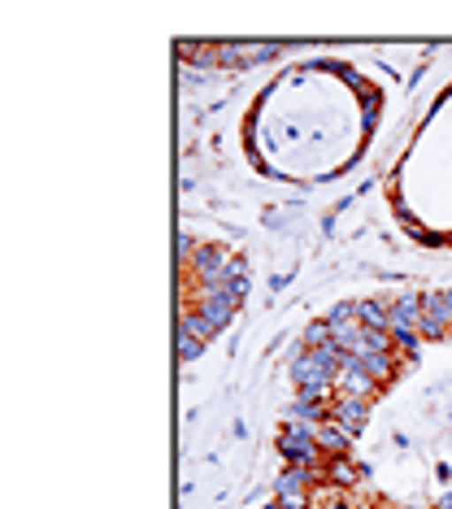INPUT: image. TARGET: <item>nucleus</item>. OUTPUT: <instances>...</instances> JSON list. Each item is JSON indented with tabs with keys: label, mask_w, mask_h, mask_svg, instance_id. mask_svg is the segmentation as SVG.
Masks as SVG:
<instances>
[{
	"label": "nucleus",
	"mask_w": 452,
	"mask_h": 509,
	"mask_svg": "<svg viewBox=\"0 0 452 509\" xmlns=\"http://www.w3.org/2000/svg\"><path fill=\"white\" fill-rule=\"evenodd\" d=\"M309 479H313L309 466L287 470V474L279 479V505L283 509H304V501H309Z\"/></svg>",
	"instance_id": "f257e3e1"
}]
</instances>
